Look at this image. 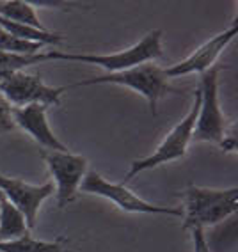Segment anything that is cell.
<instances>
[{"label": "cell", "mask_w": 238, "mask_h": 252, "mask_svg": "<svg viewBox=\"0 0 238 252\" xmlns=\"http://www.w3.org/2000/svg\"><path fill=\"white\" fill-rule=\"evenodd\" d=\"M41 48H43V45L31 43V41H23L20 37L13 36V34L0 29V52L18 54V55H36L41 52Z\"/></svg>", "instance_id": "e0dca14e"}, {"label": "cell", "mask_w": 238, "mask_h": 252, "mask_svg": "<svg viewBox=\"0 0 238 252\" xmlns=\"http://www.w3.org/2000/svg\"><path fill=\"white\" fill-rule=\"evenodd\" d=\"M43 160L55 180V195L59 208L68 206L76 197L84 176L87 174V160L80 155L61 153V151H43Z\"/></svg>", "instance_id": "52a82bcc"}, {"label": "cell", "mask_w": 238, "mask_h": 252, "mask_svg": "<svg viewBox=\"0 0 238 252\" xmlns=\"http://www.w3.org/2000/svg\"><path fill=\"white\" fill-rule=\"evenodd\" d=\"M11 108L13 107L7 103V99L0 94V135L11 133L16 128L13 121V116H11Z\"/></svg>", "instance_id": "ac0fdd59"}, {"label": "cell", "mask_w": 238, "mask_h": 252, "mask_svg": "<svg viewBox=\"0 0 238 252\" xmlns=\"http://www.w3.org/2000/svg\"><path fill=\"white\" fill-rule=\"evenodd\" d=\"M238 32V20L235 18L231 27L226 29L224 32H220L217 36L210 37L204 45L199 46L196 52L189 55L187 59L180 61V63L172 64L169 68L164 69V75L167 78H178L190 75V73H204L215 64V61L219 59V55L226 50V46L235 39Z\"/></svg>", "instance_id": "9c48e42d"}, {"label": "cell", "mask_w": 238, "mask_h": 252, "mask_svg": "<svg viewBox=\"0 0 238 252\" xmlns=\"http://www.w3.org/2000/svg\"><path fill=\"white\" fill-rule=\"evenodd\" d=\"M238 210V189H228L222 199H219L215 204H211L210 208H206L201 215H198L192 222L189 224L187 231L192 227H206V225H215L219 222H224L226 219L233 217Z\"/></svg>", "instance_id": "8fae6325"}, {"label": "cell", "mask_w": 238, "mask_h": 252, "mask_svg": "<svg viewBox=\"0 0 238 252\" xmlns=\"http://www.w3.org/2000/svg\"><path fill=\"white\" fill-rule=\"evenodd\" d=\"M219 66H211L208 71L201 73V105L194 126L192 142H211L222 144L228 135L226 117L219 105Z\"/></svg>", "instance_id": "277c9868"}, {"label": "cell", "mask_w": 238, "mask_h": 252, "mask_svg": "<svg viewBox=\"0 0 238 252\" xmlns=\"http://www.w3.org/2000/svg\"><path fill=\"white\" fill-rule=\"evenodd\" d=\"M107 84L128 87V89L139 93L142 98H146V101L149 105V112L153 116H157V105L164 94H167V93H180L178 89L169 86V78L164 75V69L158 68L155 63H146L119 73H107V75H100V77L75 82L71 86H66V91L73 89V87L107 86Z\"/></svg>", "instance_id": "6da1fadb"}, {"label": "cell", "mask_w": 238, "mask_h": 252, "mask_svg": "<svg viewBox=\"0 0 238 252\" xmlns=\"http://www.w3.org/2000/svg\"><path fill=\"white\" fill-rule=\"evenodd\" d=\"M0 192L13 206H16L23 213L29 229H34L41 204L54 195L55 189L52 181L43 185H29L22 180L7 178L0 172Z\"/></svg>", "instance_id": "ba28073f"}, {"label": "cell", "mask_w": 238, "mask_h": 252, "mask_svg": "<svg viewBox=\"0 0 238 252\" xmlns=\"http://www.w3.org/2000/svg\"><path fill=\"white\" fill-rule=\"evenodd\" d=\"M0 93L11 107H25V105L57 107L61 105V94L66 93V87H50L43 82L41 75L20 71L7 80L0 82Z\"/></svg>", "instance_id": "8992f818"}, {"label": "cell", "mask_w": 238, "mask_h": 252, "mask_svg": "<svg viewBox=\"0 0 238 252\" xmlns=\"http://www.w3.org/2000/svg\"><path fill=\"white\" fill-rule=\"evenodd\" d=\"M46 110L48 107L45 105H25V107H13L11 108V116L16 128H22L27 131L37 144L43 146L46 151H61L68 153L69 149L55 137L46 119Z\"/></svg>", "instance_id": "30bf717a"}, {"label": "cell", "mask_w": 238, "mask_h": 252, "mask_svg": "<svg viewBox=\"0 0 238 252\" xmlns=\"http://www.w3.org/2000/svg\"><path fill=\"white\" fill-rule=\"evenodd\" d=\"M162 52V31L155 29L148 32L139 43L116 54L107 55H91V54H66V52H46V61H73V63H86L93 66L107 69L108 73H119L125 69H132L140 64L153 63L160 59Z\"/></svg>", "instance_id": "7a4b0ae2"}, {"label": "cell", "mask_w": 238, "mask_h": 252, "mask_svg": "<svg viewBox=\"0 0 238 252\" xmlns=\"http://www.w3.org/2000/svg\"><path fill=\"white\" fill-rule=\"evenodd\" d=\"M0 29L5 32H9L13 36L20 37L23 41H31V43H37V45H61L63 43V36L61 34H54L50 31H39V29L29 27V25H22V23L9 22L5 18H0Z\"/></svg>", "instance_id": "9a60e30c"}, {"label": "cell", "mask_w": 238, "mask_h": 252, "mask_svg": "<svg viewBox=\"0 0 238 252\" xmlns=\"http://www.w3.org/2000/svg\"><path fill=\"white\" fill-rule=\"evenodd\" d=\"M0 18H5L14 23H22V25H29V27L39 29V31H46L45 25L37 18L36 7L31 2H25V0H4V2H0Z\"/></svg>", "instance_id": "4fadbf2b"}, {"label": "cell", "mask_w": 238, "mask_h": 252, "mask_svg": "<svg viewBox=\"0 0 238 252\" xmlns=\"http://www.w3.org/2000/svg\"><path fill=\"white\" fill-rule=\"evenodd\" d=\"M66 238H57L55 242H43L23 234L20 238L0 242V252H64Z\"/></svg>", "instance_id": "5bb4252c"}, {"label": "cell", "mask_w": 238, "mask_h": 252, "mask_svg": "<svg viewBox=\"0 0 238 252\" xmlns=\"http://www.w3.org/2000/svg\"><path fill=\"white\" fill-rule=\"evenodd\" d=\"M46 61V54H36V55H18V54H7L0 52V82L7 80L9 77L16 73L23 71L29 66L39 64Z\"/></svg>", "instance_id": "2e32d148"}, {"label": "cell", "mask_w": 238, "mask_h": 252, "mask_svg": "<svg viewBox=\"0 0 238 252\" xmlns=\"http://www.w3.org/2000/svg\"><path fill=\"white\" fill-rule=\"evenodd\" d=\"M199 105H201V93H199V89H196L190 112L185 116V119H181V121L167 133L166 139L160 142V146H158L151 155L132 162L130 171L126 172L121 181L123 185L132 181L135 176H139L140 172L155 169V167L164 165V163H167V162L180 160V158H183L185 155H187L189 144L192 142V133H194V126H196V119H198V114H199Z\"/></svg>", "instance_id": "3957f363"}, {"label": "cell", "mask_w": 238, "mask_h": 252, "mask_svg": "<svg viewBox=\"0 0 238 252\" xmlns=\"http://www.w3.org/2000/svg\"><path fill=\"white\" fill-rule=\"evenodd\" d=\"M192 234V243H194V252H211L210 243H208L206 236H204V229L203 227H192L189 229Z\"/></svg>", "instance_id": "d6986e66"}, {"label": "cell", "mask_w": 238, "mask_h": 252, "mask_svg": "<svg viewBox=\"0 0 238 252\" xmlns=\"http://www.w3.org/2000/svg\"><path fill=\"white\" fill-rule=\"evenodd\" d=\"M27 233L29 227L23 213L16 206H13L0 192V242L20 238Z\"/></svg>", "instance_id": "7c38bea8"}, {"label": "cell", "mask_w": 238, "mask_h": 252, "mask_svg": "<svg viewBox=\"0 0 238 252\" xmlns=\"http://www.w3.org/2000/svg\"><path fill=\"white\" fill-rule=\"evenodd\" d=\"M82 192L91 195H98L112 201L117 208L128 213H149V215H171V217H183L181 208H169V206H157L148 201L135 195L126 185L123 183H110L100 176L96 171H87L84 180L80 183Z\"/></svg>", "instance_id": "5b68a950"}]
</instances>
